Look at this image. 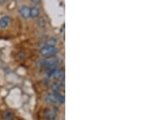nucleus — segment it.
Instances as JSON below:
<instances>
[{"label":"nucleus","instance_id":"obj_1","mask_svg":"<svg viewBox=\"0 0 145 120\" xmlns=\"http://www.w3.org/2000/svg\"><path fill=\"white\" fill-rule=\"evenodd\" d=\"M57 48L56 46H43L40 50V54L42 57L48 58H52L54 57L56 54H57Z\"/></svg>","mask_w":145,"mask_h":120},{"label":"nucleus","instance_id":"obj_2","mask_svg":"<svg viewBox=\"0 0 145 120\" xmlns=\"http://www.w3.org/2000/svg\"><path fill=\"white\" fill-rule=\"evenodd\" d=\"M48 76L55 80H61L64 79V71L61 68H52L48 72Z\"/></svg>","mask_w":145,"mask_h":120},{"label":"nucleus","instance_id":"obj_3","mask_svg":"<svg viewBox=\"0 0 145 120\" xmlns=\"http://www.w3.org/2000/svg\"><path fill=\"white\" fill-rule=\"evenodd\" d=\"M58 63H59V59L56 57L48 58L41 62L42 66L46 67V68H53V67H55V66H57Z\"/></svg>","mask_w":145,"mask_h":120},{"label":"nucleus","instance_id":"obj_4","mask_svg":"<svg viewBox=\"0 0 145 120\" xmlns=\"http://www.w3.org/2000/svg\"><path fill=\"white\" fill-rule=\"evenodd\" d=\"M20 13L24 19H28L30 17V7L23 6L20 10Z\"/></svg>","mask_w":145,"mask_h":120},{"label":"nucleus","instance_id":"obj_5","mask_svg":"<svg viewBox=\"0 0 145 120\" xmlns=\"http://www.w3.org/2000/svg\"><path fill=\"white\" fill-rule=\"evenodd\" d=\"M44 116L49 119H54V118L57 116V111L54 109H47L44 112Z\"/></svg>","mask_w":145,"mask_h":120},{"label":"nucleus","instance_id":"obj_6","mask_svg":"<svg viewBox=\"0 0 145 120\" xmlns=\"http://www.w3.org/2000/svg\"><path fill=\"white\" fill-rule=\"evenodd\" d=\"M53 96H54V97H55V99L57 101V102H59V103H61V104H64L65 103V96L63 95L62 93H61L59 91H55V92H53Z\"/></svg>","mask_w":145,"mask_h":120},{"label":"nucleus","instance_id":"obj_7","mask_svg":"<svg viewBox=\"0 0 145 120\" xmlns=\"http://www.w3.org/2000/svg\"><path fill=\"white\" fill-rule=\"evenodd\" d=\"M3 120H14L15 119V115L10 110H6L3 114Z\"/></svg>","mask_w":145,"mask_h":120},{"label":"nucleus","instance_id":"obj_8","mask_svg":"<svg viewBox=\"0 0 145 120\" xmlns=\"http://www.w3.org/2000/svg\"><path fill=\"white\" fill-rule=\"evenodd\" d=\"M10 17L7 16H3L0 19V29H5L10 23Z\"/></svg>","mask_w":145,"mask_h":120},{"label":"nucleus","instance_id":"obj_9","mask_svg":"<svg viewBox=\"0 0 145 120\" xmlns=\"http://www.w3.org/2000/svg\"><path fill=\"white\" fill-rule=\"evenodd\" d=\"M40 16V10L36 7H30V17L36 18Z\"/></svg>","mask_w":145,"mask_h":120},{"label":"nucleus","instance_id":"obj_10","mask_svg":"<svg viewBox=\"0 0 145 120\" xmlns=\"http://www.w3.org/2000/svg\"><path fill=\"white\" fill-rule=\"evenodd\" d=\"M45 101L48 102V103H50V104H54V103L57 102V101L55 99L53 94L52 93L47 94L46 96H45Z\"/></svg>","mask_w":145,"mask_h":120},{"label":"nucleus","instance_id":"obj_11","mask_svg":"<svg viewBox=\"0 0 145 120\" xmlns=\"http://www.w3.org/2000/svg\"><path fill=\"white\" fill-rule=\"evenodd\" d=\"M56 42H57V41H56L55 38H50L47 42V46H55Z\"/></svg>","mask_w":145,"mask_h":120},{"label":"nucleus","instance_id":"obj_12","mask_svg":"<svg viewBox=\"0 0 145 120\" xmlns=\"http://www.w3.org/2000/svg\"><path fill=\"white\" fill-rule=\"evenodd\" d=\"M52 89L53 90V92H55V91H59V89H61V84H57V83H54L52 84Z\"/></svg>","mask_w":145,"mask_h":120},{"label":"nucleus","instance_id":"obj_13","mask_svg":"<svg viewBox=\"0 0 145 120\" xmlns=\"http://www.w3.org/2000/svg\"><path fill=\"white\" fill-rule=\"evenodd\" d=\"M49 120H55V119H49Z\"/></svg>","mask_w":145,"mask_h":120}]
</instances>
